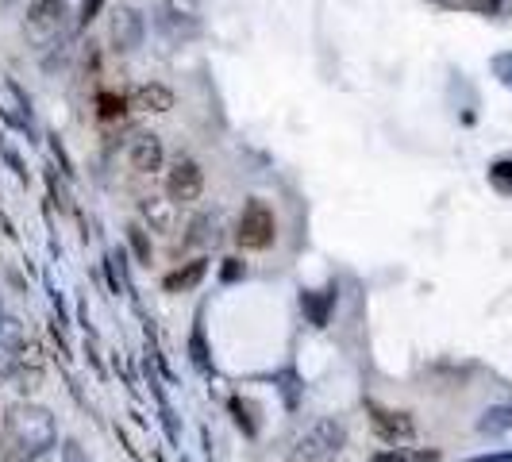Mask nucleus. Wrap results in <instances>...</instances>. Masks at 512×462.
Segmentation results:
<instances>
[{"label": "nucleus", "instance_id": "20e7f679", "mask_svg": "<svg viewBox=\"0 0 512 462\" xmlns=\"http://www.w3.org/2000/svg\"><path fill=\"white\" fill-rule=\"evenodd\" d=\"M235 239L243 251H270L274 239H278V220H274V208L266 201H247L239 224H235Z\"/></svg>", "mask_w": 512, "mask_h": 462}, {"label": "nucleus", "instance_id": "f3484780", "mask_svg": "<svg viewBox=\"0 0 512 462\" xmlns=\"http://www.w3.org/2000/svg\"><path fill=\"white\" fill-rule=\"evenodd\" d=\"M62 462H89V455H85V447L81 443H62Z\"/></svg>", "mask_w": 512, "mask_h": 462}, {"label": "nucleus", "instance_id": "4468645a", "mask_svg": "<svg viewBox=\"0 0 512 462\" xmlns=\"http://www.w3.org/2000/svg\"><path fill=\"white\" fill-rule=\"evenodd\" d=\"M482 432H501V428H512V405L509 409H489L486 420L478 424Z\"/></svg>", "mask_w": 512, "mask_h": 462}, {"label": "nucleus", "instance_id": "412c9836", "mask_svg": "<svg viewBox=\"0 0 512 462\" xmlns=\"http://www.w3.org/2000/svg\"><path fill=\"white\" fill-rule=\"evenodd\" d=\"M4 316H8V312H4V305H0V320H4Z\"/></svg>", "mask_w": 512, "mask_h": 462}, {"label": "nucleus", "instance_id": "a211bd4d", "mask_svg": "<svg viewBox=\"0 0 512 462\" xmlns=\"http://www.w3.org/2000/svg\"><path fill=\"white\" fill-rule=\"evenodd\" d=\"M101 4L104 0H81V24H89V20L101 12Z\"/></svg>", "mask_w": 512, "mask_h": 462}, {"label": "nucleus", "instance_id": "9d476101", "mask_svg": "<svg viewBox=\"0 0 512 462\" xmlns=\"http://www.w3.org/2000/svg\"><path fill=\"white\" fill-rule=\"evenodd\" d=\"M128 104L135 112H170V108H174V93H170L162 81H147V85H139V89L131 93Z\"/></svg>", "mask_w": 512, "mask_h": 462}, {"label": "nucleus", "instance_id": "dca6fc26", "mask_svg": "<svg viewBox=\"0 0 512 462\" xmlns=\"http://www.w3.org/2000/svg\"><path fill=\"white\" fill-rule=\"evenodd\" d=\"M478 12H486V16H501V12H509L512 0H470Z\"/></svg>", "mask_w": 512, "mask_h": 462}, {"label": "nucleus", "instance_id": "39448f33", "mask_svg": "<svg viewBox=\"0 0 512 462\" xmlns=\"http://www.w3.org/2000/svg\"><path fill=\"white\" fill-rule=\"evenodd\" d=\"M205 193V170L197 158H174V166L166 170V197L174 205H193Z\"/></svg>", "mask_w": 512, "mask_h": 462}, {"label": "nucleus", "instance_id": "4be33fe9", "mask_svg": "<svg viewBox=\"0 0 512 462\" xmlns=\"http://www.w3.org/2000/svg\"><path fill=\"white\" fill-rule=\"evenodd\" d=\"M443 4H447V0H443Z\"/></svg>", "mask_w": 512, "mask_h": 462}, {"label": "nucleus", "instance_id": "f03ea898", "mask_svg": "<svg viewBox=\"0 0 512 462\" xmlns=\"http://www.w3.org/2000/svg\"><path fill=\"white\" fill-rule=\"evenodd\" d=\"M343 447H347V424L335 416H320L293 439L289 462H332L343 455Z\"/></svg>", "mask_w": 512, "mask_h": 462}, {"label": "nucleus", "instance_id": "7ed1b4c3", "mask_svg": "<svg viewBox=\"0 0 512 462\" xmlns=\"http://www.w3.org/2000/svg\"><path fill=\"white\" fill-rule=\"evenodd\" d=\"M70 12H66V0H31L27 4V16H24V31L27 39L43 51V47H51L54 39H62L66 35V20Z\"/></svg>", "mask_w": 512, "mask_h": 462}, {"label": "nucleus", "instance_id": "2eb2a0df", "mask_svg": "<svg viewBox=\"0 0 512 462\" xmlns=\"http://www.w3.org/2000/svg\"><path fill=\"white\" fill-rule=\"evenodd\" d=\"M128 235H131V247H135V255L143 258V262H151V243H147V231L139 228V224H131Z\"/></svg>", "mask_w": 512, "mask_h": 462}, {"label": "nucleus", "instance_id": "6e6552de", "mask_svg": "<svg viewBox=\"0 0 512 462\" xmlns=\"http://www.w3.org/2000/svg\"><path fill=\"white\" fill-rule=\"evenodd\" d=\"M128 162H131V170H139V174H154V170H162V162H166L162 139H158L154 131H139L128 147Z\"/></svg>", "mask_w": 512, "mask_h": 462}, {"label": "nucleus", "instance_id": "f257e3e1", "mask_svg": "<svg viewBox=\"0 0 512 462\" xmlns=\"http://www.w3.org/2000/svg\"><path fill=\"white\" fill-rule=\"evenodd\" d=\"M4 428H8V439L24 451L27 459L47 455L58 443L54 412L43 409V405H31V401H20V405H12V409L4 412Z\"/></svg>", "mask_w": 512, "mask_h": 462}, {"label": "nucleus", "instance_id": "1a4fd4ad", "mask_svg": "<svg viewBox=\"0 0 512 462\" xmlns=\"http://www.w3.org/2000/svg\"><path fill=\"white\" fill-rule=\"evenodd\" d=\"M374 432L385 443H405L416 436V424H412L409 412H393V409H374Z\"/></svg>", "mask_w": 512, "mask_h": 462}, {"label": "nucleus", "instance_id": "aec40b11", "mask_svg": "<svg viewBox=\"0 0 512 462\" xmlns=\"http://www.w3.org/2000/svg\"><path fill=\"white\" fill-rule=\"evenodd\" d=\"M4 4H16V0H0V8H4Z\"/></svg>", "mask_w": 512, "mask_h": 462}, {"label": "nucleus", "instance_id": "ddd939ff", "mask_svg": "<svg viewBox=\"0 0 512 462\" xmlns=\"http://www.w3.org/2000/svg\"><path fill=\"white\" fill-rule=\"evenodd\" d=\"M208 270V258H193L185 270H174L170 278H166V293H178V289H193V285L205 278Z\"/></svg>", "mask_w": 512, "mask_h": 462}, {"label": "nucleus", "instance_id": "f8f14e48", "mask_svg": "<svg viewBox=\"0 0 512 462\" xmlns=\"http://www.w3.org/2000/svg\"><path fill=\"white\" fill-rule=\"evenodd\" d=\"M216 228H220V212H201V216L189 224L185 247H197V243H216V239H220V235H216Z\"/></svg>", "mask_w": 512, "mask_h": 462}, {"label": "nucleus", "instance_id": "423d86ee", "mask_svg": "<svg viewBox=\"0 0 512 462\" xmlns=\"http://www.w3.org/2000/svg\"><path fill=\"white\" fill-rule=\"evenodd\" d=\"M108 35H112V47L120 54H135L147 39V20L135 4H120L112 12V24H108Z\"/></svg>", "mask_w": 512, "mask_h": 462}, {"label": "nucleus", "instance_id": "0eeeda50", "mask_svg": "<svg viewBox=\"0 0 512 462\" xmlns=\"http://www.w3.org/2000/svg\"><path fill=\"white\" fill-rule=\"evenodd\" d=\"M27 359V335L16 316L0 320V378H12Z\"/></svg>", "mask_w": 512, "mask_h": 462}, {"label": "nucleus", "instance_id": "6ab92c4d", "mask_svg": "<svg viewBox=\"0 0 512 462\" xmlns=\"http://www.w3.org/2000/svg\"><path fill=\"white\" fill-rule=\"evenodd\" d=\"M370 462H409V459H405L397 447H389V451H378V455H374Z\"/></svg>", "mask_w": 512, "mask_h": 462}, {"label": "nucleus", "instance_id": "9b49d317", "mask_svg": "<svg viewBox=\"0 0 512 462\" xmlns=\"http://www.w3.org/2000/svg\"><path fill=\"white\" fill-rule=\"evenodd\" d=\"M178 208L170 197H147L143 205H139V212H143V220L151 224V231H174V224H178Z\"/></svg>", "mask_w": 512, "mask_h": 462}]
</instances>
